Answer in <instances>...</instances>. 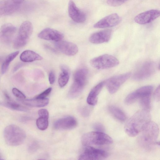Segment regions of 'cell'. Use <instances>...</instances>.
Listing matches in <instances>:
<instances>
[{"mask_svg": "<svg viewBox=\"0 0 160 160\" xmlns=\"http://www.w3.org/2000/svg\"><path fill=\"white\" fill-rule=\"evenodd\" d=\"M13 95L21 101L26 99L24 94L16 88H13L12 90Z\"/></svg>", "mask_w": 160, "mask_h": 160, "instance_id": "f546056e", "label": "cell"}, {"mask_svg": "<svg viewBox=\"0 0 160 160\" xmlns=\"http://www.w3.org/2000/svg\"><path fill=\"white\" fill-rule=\"evenodd\" d=\"M77 125L76 119L72 116H67L58 119L53 124L55 129L57 130H67L73 129Z\"/></svg>", "mask_w": 160, "mask_h": 160, "instance_id": "2e32d148", "label": "cell"}, {"mask_svg": "<svg viewBox=\"0 0 160 160\" xmlns=\"http://www.w3.org/2000/svg\"><path fill=\"white\" fill-rule=\"evenodd\" d=\"M20 58V60L24 62H31L42 59V57L39 54L30 50L23 51L21 54Z\"/></svg>", "mask_w": 160, "mask_h": 160, "instance_id": "7402d4cb", "label": "cell"}, {"mask_svg": "<svg viewBox=\"0 0 160 160\" xmlns=\"http://www.w3.org/2000/svg\"><path fill=\"white\" fill-rule=\"evenodd\" d=\"M39 148V144L36 141H33L31 142L28 147L29 150L31 152H34Z\"/></svg>", "mask_w": 160, "mask_h": 160, "instance_id": "d6a6232c", "label": "cell"}, {"mask_svg": "<svg viewBox=\"0 0 160 160\" xmlns=\"http://www.w3.org/2000/svg\"><path fill=\"white\" fill-rule=\"evenodd\" d=\"M3 136L7 144L15 146L23 142L26 138V134L25 131L19 126L11 124L5 128Z\"/></svg>", "mask_w": 160, "mask_h": 160, "instance_id": "3957f363", "label": "cell"}, {"mask_svg": "<svg viewBox=\"0 0 160 160\" xmlns=\"http://www.w3.org/2000/svg\"><path fill=\"white\" fill-rule=\"evenodd\" d=\"M91 108L88 107L84 108L82 110V114L83 116H87L89 115L91 112Z\"/></svg>", "mask_w": 160, "mask_h": 160, "instance_id": "74e56055", "label": "cell"}, {"mask_svg": "<svg viewBox=\"0 0 160 160\" xmlns=\"http://www.w3.org/2000/svg\"><path fill=\"white\" fill-rule=\"evenodd\" d=\"M151 115L149 110L144 109L140 110L126 123L124 127L126 133L130 137H136L151 121Z\"/></svg>", "mask_w": 160, "mask_h": 160, "instance_id": "6da1fadb", "label": "cell"}, {"mask_svg": "<svg viewBox=\"0 0 160 160\" xmlns=\"http://www.w3.org/2000/svg\"><path fill=\"white\" fill-rule=\"evenodd\" d=\"M32 31V25L30 21H26L23 22L14 41V47L16 49H18L25 46L28 42Z\"/></svg>", "mask_w": 160, "mask_h": 160, "instance_id": "8992f818", "label": "cell"}, {"mask_svg": "<svg viewBox=\"0 0 160 160\" xmlns=\"http://www.w3.org/2000/svg\"><path fill=\"white\" fill-rule=\"evenodd\" d=\"M118 59L111 55L105 54L95 57L90 61L91 65L98 69L111 68L118 65L119 64Z\"/></svg>", "mask_w": 160, "mask_h": 160, "instance_id": "52a82bcc", "label": "cell"}, {"mask_svg": "<svg viewBox=\"0 0 160 160\" xmlns=\"http://www.w3.org/2000/svg\"><path fill=\"white\" fill-rule=\"evenodd\" d=\"M52 88H49L44 91L43 92L37 96L35 98L39 99H45L50 93L52 91Z\"/></svg>", "mask_w": 160, "mask_h": 160, "instance_id": "1f68e13d", "label": "cell"}, {"mask_svg": "<svg viewBox=\"0 0 160 160\" xmlns=\"http://www.w3.org/2000/svg\"><path fill=\"white\" fill-rule=\"evenodd\" d=\"M153 88L151 86L142 87L129 94L126 98L125 102L128 104H131L138 100L147 96H151Z\"/></svg>", "mask_w": 160, "mask_h": 160, "instance_id": "8fae6325", "label": "cell"}, {"mask_svg": "<svg viewBox=\"0 0 160 160\" xmlns=\"http://www.w3.org/2000/svg\"><path fill=\"white\" fill-rule=\"evenodd\" d=\"M48 118L42 116L39 117L36 122V125L38 129L41 130H44L48 128Z\"/></svg>", "mask_w": 160, "mask_h": 160, "instance_id": "83f0119b", "label": "cell"}, {"mask_svg": "<svg viewBox=\"0 0 160 160\" xmlns=\"http://www.w3.org/2000/svg\"><path fill=\"white\" fill-rule=\"evenodd\" d=\"M0 160H4L2 159H0Z\"/></svg>", "mask_w": 160, "mask_h": 160, "instance_id": "ab89813d", "label": "cell"}, {"mask_svg": "<svg viewBox=\"0 0 160 160\" xmlns=\"http://www.w3.org/2000/svg\"><path fill=\"white\" fill-rule=\"evenodd\" d=\"M105 82H101L95 86L89 92L87 98V102L89 105H95L98 101V97L103 88Z\"/></svg>", "mask_w": 160, "mask_h": 160, "instance_id": "44dd1931", "label": "cell"}, {"mask_svg": "<svg viewBox=\"0 0 160 160\" xmlns=\"http://www.w3.org/2000/svg\"><path fill=\"white\" fill-rule=\"evenodd\" d=\"M38 36L41 39L56 42L62 40L64 37L60 32L49 28L43 30L38 34Z\"/></svg>", "mask_w": 160, "mask_h": 160, "instance_id": "d6986e66", "label": "cell"}, {"mask_svg": "<svg viewBox=\"0 0 160 160\" xmlns=\"http://www.w3.org/2000/svg\"><path fill=\"white\" fill-rule=\"evenodd\" d=\"M88 75V71L85 68H79L75 72L73 82L68 94L70 98H76L81 94L86 84Z\"/></svg>", "mask_w": 160, "mask_h": 160, "instance_id": "277c9868", "label": "cell"}, {"mask_svg": "<svg viewBox=\"0 0 160 160\" xmlns=\"http://www.w3.org/2000/svg\"><path fill=\"white\" fill-rule=\"evenodd\" d=\"M6 99L7 100L5 104L9 108L13 110L21 111L25 112L28 111V108H27L12 101L10 99V98Z\"/></svg>", "mask_w": 160, "mask_h": 160, "instance_id": "4316f807", "label": "cell"}, {"mask_svg": "<svg viewBox=\"0 0 160 160\" xmlns=\"http://www.w3.org/2000/svg\"><path fill=\"white\" fill-rule=\"evenodd\" d=\"M154 99L157 101H159L160 99V86L156 89L154 94Z\"/></svg>", "mask_w": 160, "mask_h": 160, "instance_id": "8d00e7d4", "label": "cell"}, {"mask_svg": "<svg viewBox=\"0 0 160 160\" xmlns=\"http://www.w3.org/2000/svg\"><path fill=\"white\" fill-rule=\"evenodd\" d=\"M81 142L85 146L91 145H103L110 144L113 140L107 134L97 131L91 132L84 134L82 137Z\"/></svg>", "mask_w": 160, "mask_h": 160, "instance_id": "5b68a950", "label": "cell"}, {"mask_svg": "<svg viewBox=\"0 0 160 160\" xmlns=\"http://www.w3.org/2000/svg\"><path fill=\"white\" fill-rule=\"evenodd\" d=\"M121 21L120 17L117 13H113L102 18L93 25L97 28H110L118 24Z\"/></svg>", "mask_w": 160, "mask_h": 160, "instance_id": "7c38bea8", "label": "cell"}, {"mask_svg": "<svg viewBox=\"0 0 160 160\" xmlns=\"http://www.w3.org/2000/svg\"></svg>", "mask_w": 160, "mask_h": 160, "instance_id": "60d3db41", "label": "cell"}, {"mask_svg": "<svg viewBox=\"0 0 160 160\" xmlns=\"http://www.w3.org/2000/svg\"><path fill=\"white\" fill-rule=\"evenodd\" d=\"M16 27L10 23H5L0 28V42L8 44L11 41L16 31Z\"/></svg>", "mask_w": 160, "mask_h": 160, "instance_id": "4fadbf2b", "label": "cell"}, {"mask_svg": "<svg viewBox=\"0 0 160 160\" xmlns=\"http://www.w3.org/2000/svg\"><path fill=\"white\" fill-rule=\"evenodd\" d=\"M126 2L125 0H108L107 3L109 5L112 7H118L120 6Z\"/></svg>", "mask_w": 160, "mask_h": 160, "instance_id": "4dcf8cb0", "label": "cell"}, {"mask_svg": "<svg viewBox=\"0 0 160 160\" xmlns=\"http://www.w3.org/2000/svg\"><path fill=\"white\" fill-rule=\"evenodd\" d=\"M158 133V125L154 122L150 121L139 133V142L144 147L150 148L157 143L156 140Z\"/></svg>", "mask_w": 160, "mask_h": 160, "instance_id": "7a4b0ae2", "label": "cell"}, {"mask_svg": "<svg viewBox=\"0 0 160 160\" xmlns=\"http://www.w3.org/2000/svg\"><path fill=\"white\" fill-rule=\"evenodd\" d=\"M109 110L112 115L118 120L122 121L125 120L126 117L124 113L119 108L115 106H110Z\"/></svg>", "mask_w": 160, "mask_h": 160, "instance_id": "484cf974", "label": "cell"}, {"mask_svg": "<svg viewBox=\"0 0 160 160\" xmlns=\"http://www.w3.org/2000/svg\"><path fill=\"white\" fill-rule=\"evenodd\" d=\"M112 31L106 29L99 31L92 34L89 38L92 43L99 44L108 42L112 36Z\"/></svg>", "mask_w": 160, "mask_h": 160, "instance_id": "ffe728a7", "label": "cell"}, {"mask_svg": "<svg viewBox=\"0 0 160 160\" xmlns=\"http://www.w3.org/2000/svg\"><path fill=\"white\" fill-rule=\"evenodd\" d=\"M108 153L101 149L87 146L78 160H103L108 156Z\"/></svg>", "mask_w": 160, "mask_h": 160, "instance_id": "ba28073f", "label": "cell"}, {"mask_svg": "<svg viewBox=\"0 0 160 160\" xmlns=\"http://www.w3.org/2000/svg\"><path fill=\"white\" fill-rule=\"evenodd\" d=\"M48 79L50 84H53L54 83L55 79V73L53 71H51L50 72L49 74Z\"/></svg>", "mask_w": 160, "mask_h": 160, "instance_id": "d590c367", "label": "cell"}, {"mask_svg": "<svg viewBox=\"0 0 160 160\" xmlns=\"http://www.w3.org/2000/svg\"><path fill=\"white\" fill-rule=\"evenodd\" d=\"M56 48L61 52L68 56H73L78 51V48L75 44L65 41H60L55 43Z\"/></svg>", "mask_w": 160, "mask_h": 160, "instance_id": "ac0fdd59", "label": "cell"}, {"mask_svg": "<svg viewBox=\"0 0 160 160\" xmlns=\"http://www.w3.org/2000/svg\"><path fill=\"white\" fill-rule=\"evenodd\" d=\"M94 129L96 131L99 132H102L104 130V128L103 125L99 123H96L93 125Z\"/></svg>", "mask_w": 160, "mask_h": 160, "instance_id": "836d02e7", "label": "cell"}, {"mask_svg": "<svg viewBox=\"0 0 160 160\" xmlns=\"http://www.w3.org/2000/svg\"><path fill=\"white\" fill-rule=\"evenodd\" d=\"M38 114L39 116L45 117L49 118V113L46 109H41L38 111Z\"/></svg>", "mask_w": 160, "mask_h": 160, "instance_id": "e575fe53", "label": "cell"}, {"mask_svg": "<svg viewBox=\"0 0 160 160\" xmlns=\"http://www.w3.org/2000/svg\"><path fill=\"white\" fill-rule=\"evenodd\" d=\"M38 160H44V159H39Z\"/></svg>", "mask_w": 160, "mask_h": 160, "instance_id": "f35d334b", "label": "cell"}, {"mask_svg": "<svg viewBox=\"0 0 160 160\" xmlns=\"http://www.w3.org/2000/svg\"><path fill=\"white\" fill-rule=\"evenodd\" d=\"M160 15L159 10L151 9L138 14L134 18V20L139 24H145L155 20Z\"/></svg>", "mask_w": 160, "mask_h": 160, "instance_id": "5bb4252c", "label": "cell"}, {"mask_svg": "<svg viewBox=\"0 0 160 160\" xmlns=\"http://www.w3.org/2000/svg\"><path fill=\"white\" fill-rule=\"evenodd\" d=\"M21 101L26 105L33 107H43L47 105L49 103V100L48 98L42 99L36 98L25 99Z\"/></svg>", "mask_w": 160, "mask_h": 160, "instance_id": "603a6c76", "label": "cell"}, {"mask_svg": "<svg viewBox=\"0 0 160 160\" xmlns=\"http://www.w3.org/2000/svg\"><path fill=\"white\" fill-rule=\"evenodd\" d=\"M23 0H0V17L12 15L21 8Z\"/></svg>", "mask_w": 160, "mask_h": 160, "instance_id": "9c48e42d", "label": "cell"}, {"mask_svg": "<svg viewBox=\"0 0 160 160\" xmlns=\"http://www.w3.org/2000/svg\"><path fill=\"white\" fill-rule=\"evenodd\" d=\"M155 66L151 62L144 64L139 68L134 74L133 78L135 80H144L150 76L155 72Z\"/></svg>", "mask_w": 160, "mask_h": 160, "instance_id": "9a60e30c", "label": "cell"}, {"mask_svg": "<svg viewBox=\"0 0 160 160\" xmlns=\"http://www.w3.org/2000/svg\"><path fill=\"white\" fill-rule=\"evenodd\" d=\"M19 52L16 51L9 54L6 58L1 67V72L4 74L7 71L10 63L17 57Z\"/></svg>", "mask_w": 160, "mask_h": 160, "instance_id": "d4e9b609", "label": "cell"}, {"mask_svg": "<svg viewBox=\"0 0 160 160\" xmlns=\"http://www.w3.org/2000/svg\"><path fill=\"white\" fill-rule=\"evenodd\" d=\"M62 72L59 77L58 82L61 88L64 87L67 83L69 79V73L68 69L65 67H61Z\"/></svg>", "mask_w": 160, "mask_h": 160, "instance_id": "cb8c5ba5", "label": "cell"}, {"mask_svg": "<svg viewBox=\"0 0 160 160\" xmlns=\"http://www.w3.org/2000/svg\"><path fill=\"white\" fill-rule=\"evenodd\" d=\"M150 96H145L140 100V103L143 109L149 110L150 108Z\"/></svg>", "mask_w": 160, "mask_h": 160, "instance_id": "f1b7e54d", "label": "cell"}, {"mask_svg": "<svg viewBox=\"0 0 160 160\" xmlns=\"http://www.w3.org/2000/svg\"><path fill=\"white\" fill-rule=\"evenodd\" d=\"M131 75L130 72H127L113 76L107 80L106 83L109 92L112 94L115 93Z\"/></svg>", "mask_w": 160, "mask_h": 160, "instance_id": "30bf717a", "label": "cell"}, {"mask_svg": "<svg viewBox=\"0 0 160 160\" xmlns=\"http://www.w3.org/2000/svg\"><path fill=\"white\" fill-rule=\"evenodd\" d=\"M68 12L70 18L76 22L83 23L86 20L85 13L77 7L72 1H70L68 3Z\"/></svg>", "mask_w": 160, "mask_h": 160, "instance_id": "e0dca14e", "label": "cell"}]
</instances>
